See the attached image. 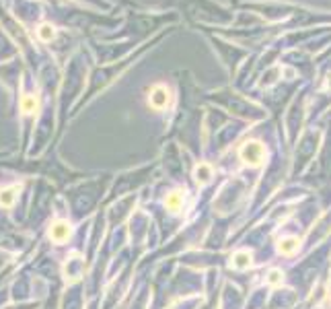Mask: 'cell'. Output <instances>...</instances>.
<instances>
[{
	"label": "cell",
	"instance_id": "cell-2",
	"mask_svg": "<svg viewBox=\"0 0 331 309\" xmlns=\"http://www.w3.org/2000/svg\"><path fill=\"white\" fill-rule=\"evenodd\" d=\"M64 278L66 282H76L80 280V276L85 274V258L78 253V251H72L68 258H66V262H64Z\"/></svg>",
	"mask_w": 331,
	"mask_h": 309
},
{
	"label": "cell",
	"instance_id": "cell-7",
	"mask_svg": "<svg viewBox=\"0 0 331 309\" xmlns=\"http://www.w3.org/2000/svg\"><path fill=\"white\" fill-rule=\"evenodd\" d=\"M278 251L282 253V255H292V253H296L298 251V247H300V239L298 237H294V235H286V237H282V239H278Z\"/></svg>",
	"mask_w": 331,
	"mask_h": 309
},
{
	"label": "cell",
	"instance_id": "cell-8",
	"mask_svg": "<svg viewBox=\"0 0 331 309\" xmlns=\"http://www.w3.org/2000/svg\"><path fill=\"white\" fill-rule=\"evenodd\" d=\"M212 177H214V169H212L210 163H198V165L194 167V179H196L198 186L210 184Z\"/></svg>",
	"mask_w": 331,
	"mask_h": 309
},
{
	"label": "cell",
	"instance_id": "cell-14",
	"mask_svg": "<svg viewBox=\"0 0 331 309\" xmlns=\"http://www.w3.org/2000/svg\"><path fill=\"white\" fill-rule=\"evenodd\" d=\"M327 89H329V91H331V74H329V76H327Z\"/></svg>",
	"mask_w": 331,
	"mask_h": 309
},
{
	"label": "cell",
	"instance_id": "cell-11",
	"mask_svg": "<svg viewBox=\"0 0 331 309\" xmlns=\"http://www.w3.org/2000/svg\"><path fill=\"white\" fill-rule=\"evenodd\" d=\"M265 282H267L269 287H280V285L284 282V272H282L280 268H271V270L267 272V276H265Z\"/></svg>",
	"mask_w": 331,
	"mask_h": 309
},
{
	"label": "cell",
	"instance_id": "cell-3",
	"mask_svg": "<svg viewBox=\"0 0 331 309\" xmlns=\"http://www.w3.org/2000/svg\"><path fill=\"white\" fill-rule=\"evenodd\" d=\"M171 103V91L164 87V85H154L148 93V106L156 112L164 110Z\"/></svg>",
	"mask_w": 331,
	"mask_h": 309
},
{
	"label": "cell",
	"instance_id": "cell-12",
	"mask_svg": "<svg viewBox=\"0 0 331 309\" xmlns=\"http://www.w3.org/2000/svg\"><path fill=\"white\" fill-rule=\"evenodd\" d=\"M37 37L41 41H51L53 37H56V29H53V25H49V23H43L37 29Z\"/></svg>",
	"mask_w": 331,
	"mask_h": 309
},
{
	"label": "cell",
	"instance_id": "cell-6",
	"mask_svg": "<svg viewBox=\"0 0 331 309\" xmlns=\"http://www.w3.org/2000/svg\"><path fill=\"white\" fill-rule=\"evenodd\" d=\"M183 204H185V192H181V190H173L164 198V209L173 215H177L183 209Z\"/></svg>",
	"mask_w": 331,
	"mask_h": 309
},
{
	"label": "cell",
	"instance_id": "cell-10",
	"mask_svg": "<svg viewBox=\"0 0 331 309\" xmlns=\"http://www.w3.org/2000/svg\"><path fill=\"white\" fill-rule=\"evenodd\" d=\"M21 112L25 116H31V114L37 112V99L33 95H23V99H21Z\"/></svg>",
	"mask_w": 331,
	"mask_h": 309
},
{
	"label": "cell",
	"instance_id": "cell-1",
	"mask_svg": "<svg viewBox=\"0 0 331 309\" xmlns=\"http://www.w3.org/2000/svg\"><path fill=\"white\" fill-rule=\"evenodd\" d=\"M239 157L245 165L249 167H259L265 159V146L259 142V140H247L241 150H239Z\"/></svg>",
	"mask_w": 331,
	"mask_h": 309
},
{
	"label": "cell",
	"instance_id": "cell-5",
	"mask_svg": "<svg viewBox=\"0 0 331 309\" xmlns=\"http://www.w3.org/2000/svg\"><path fill=\"white\" fill-rule=\"evenodd\" d=\"M253 264V253L249 249H239L231 255V268L235 270H247Z\"/></svg>",
	"mask_w": 331,
	"mask_h": 309
},
{
	"label": "cell",
	"instance_id": "cell-13",
	"mask_svg": "<svg viewBox=\"0 0 331 309\" xmlns=\"http://www.w3.org/2000/svg\"><path fill=\"white\" fill-rule=\"evenodd\" d=\"M282 72H284V76H286V79H294V76H296V70H294V68H288V66H286V68H282Z\"/></svg>",
	"mask_w": 331,
	"mask_h": 309
},
{
	"label": "cell",
	"instance_id": "cell-9",
	"mask_svg": "<svg viewBox=\"0 0 331 309\" xmlns=\"http://www.w3.org/2000/svg\"><path fill=\"white\" fill-rule=\"evenodd\" d=\"M19 192H21V184H15L11 188H3L0 190V206H3V209H11V206H15V200H17Z\"/></svg>",
	"mask_w": 331,
	"mask_h": 309
},
{
	"label": "cell",
	"instance_id": "cell-4",
	"mask_svg": "<svg viewBox=\"0 0 331 309\" xmlns=\"http://www.w3.org/2000/svg\"><path fill=\"white\" fill-rule=\"evenodd\" d=\"M47 235H49V239H51L53 243L62 245L64 241L70 239V235H72V227H70L68 221H53L51 227H49V233H47Z\"/></svg>",
	"mask_w": 331,
	"mask_h": 309
}]
</instances>
